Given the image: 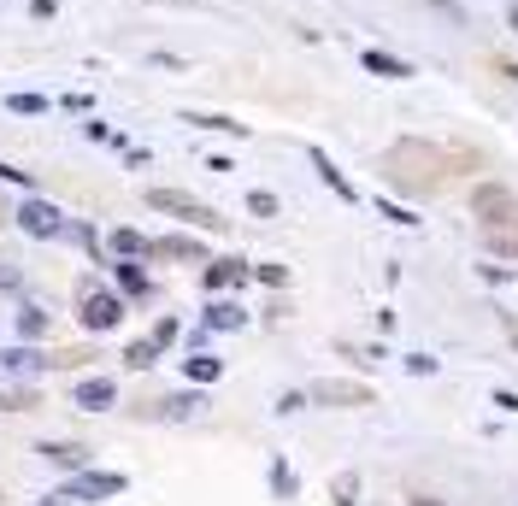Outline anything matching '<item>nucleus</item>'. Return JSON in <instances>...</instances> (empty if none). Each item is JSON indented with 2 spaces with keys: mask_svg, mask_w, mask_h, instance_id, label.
I'll return each instance as SVG.
<instances>
[{
  "mask_svg": "<svg viewBox=\"0 0 518 506\" xmlns=\"http://www.w3.org/2000/svg\"><path fill=\"white\" fill-rule=\"evenodd\" d=\"M124 489V477L118 471H77V477L59 489V501H106V494Z\"/></svg>",
  "mask_w": 518,
  "mask_h": 506,
  "instance_id": "nucleus-1",
  "label": "nucleus"
},
{
  "mask_svg": "<svg viewBox=\"0 0 518 506\" xmlns=\"http://www.w3.org/2000/svg\"><path fill=\"white\" fill-rule=\"evenodd\" d=\"M148 207H159V212H177V218H195V224H207V230H218L225 218H212L200 200H189V195H177V189H154L148 195Z\"/></svg>",
  "mask_w": 518,
  "mask_h": 506,
  "instance_id": "nucleus-2",
  "label": "nucleus"
},
{
  "mask_svg": "<svg viewBox=\"0 0 518 506\" xmlns=\"http://www.w3.org/2000/svg\"><path fill=\"white\" fill-rule=\"evenodd\" d=\"M118 318H124V300L118 295H106V289H89L83 295V324L89 330H113Z\"/></svg>",
  "mask_w": 518,
  "mask_h": 506,
  "instance_id": "nucleus-3",
  "label": "nucleus"
},
{
  "mask_svg": "<svg viewBox=\"0 0 518 506\" xmlns=\"http://www.w3.org/2000/svg\"><path fill=\"white\" fill-rule=\"evenodd\" d=\"M18 230H30V236H59L65 218H59L47 200H24V207H18Z\"/></svg>",
  "mask_w": 518,
  "mask_h": 506,
  "instance_id": "nucleus-4",
  "label": "nucleus"
},
{
  "mask_svg": "<svg viewBox=\"0 0 518 506\" xmlns=\"http://www.w3.org/2000/svg\"><path fill=\"white\" fill-rule=\"evenodd\" d=\"M113 377H89V383H77V407H89V412H106L113 407Z\"/></svg>",
  "mask_w": 518,
  "mask_h": 506,
  "instance_id": "nucleus-5",
  "label": "nucleus"
},
{
  "mask_svg": "<svg viewBox=\"0 0 518 506\" xmlns=\"http://www.w3.org/2000/svg\"><path fill=\"white\" fill-rule=\"evenodd\" d=\"M242 277H248L242 259H218V266H207V289H236Z\"/></svg>",
  "mask_w": 518,
  "mask_h": 506,
  "instance_id": "nucleus-6",
  "label": "nucleus"
},
{
  "mask_svg": "<svg viewBox=\"0 0 518 506\" xmlns=\"http://www.w3.org/2000/svg\"><path fill=\"white\" fill-rule=\"evenodd\" d=\"M24 371H42V359H36V353H24V348L0 353V377H24Z\"/></svg>",
  "mask_w": 518,
  "mask_h": 506,
  "instance_id": "nucleus-7",
  "label": "nucleus"
},
{
  "mask_svg": "<svg viewBox=\"0 0 518 506\" xmlns=\"http://www.w3.org/2000/svg\"><path fill=\"white\" fill-rule=\"evenodd\" d=\"M365 71H378V77H412V65H406V59H389V54H378V47L365 54Z\"/></svg>",
  "mask_w": 518,
  "mask_h": 506,
  "instance_id": "nucleus-8",
  "label": "nucleus"
},
{
  "mask_svg": "<svg viewBox=\"0 0 518 506\" xmlns=\"http://www.w3.org/2000/svg\"><path fill=\"white\" fill-rule=\"evenodd\" d=\"M312 165H318V177H324V183H330V189H336V195H342V200H353V189H348V177H342V171H336V165H330V159H324V154H318V148H312Z\"/></svg>",
  "mask_w": 518,
  "mask_h": 506,
  "instance_id": "nucleus-9",
  "label": "nucleus"
},
{
  "mask_svg": "<svg viewBox=\"0 0 518 506\" xmlns=\"http://www.w3.org/2000/svg\"><path fill=\"white\" fill-rule=\"evenodd\" d=\"M113 253H118V259H141V253H148V241H141L136 230H113Z\"/></svg>",
  "mask_w": 518,
  "mask_h": 506,
  "instance_id": "nucleus-10",
  "label": "nucleus"
},
{
  "mask_svg": "<svg viewBox=\"0 0 518 506\" xmlns=\"http://www.w3.org/2000/svg\"><path fill=\"white\" fill-rule=\"evenodd\" d=\"M207 324H212V330H236V324H242V307L218 300V307H207Z\"/></svg>",
  "mask_w": 518,
  "mask_h": 506,
  "instance_id": "nucleus-11",
  "label": "nucleus"
},
{
  "mask_svg": "<svg viewBox=\"0 0 518 506\" xmlns=\"http://www.w3.org/2000/svg\"><path fill=\"white\" fill-rule=\"evenodd\" d=\"M124 359H130L136 371H141V366H154V359H159V342H154V336H148V342H130V353H124Z\"/></svg>",
  "mask_w": 518,
  "mask_h": 506,
  "instance_id": "nucleus-12",
  "label": "nucleus"
},
{
  "mask_svg": "<svg viewBox=\"0 0 518 506\" xmlns=\"http://www.w3.org/2000/svg\"><path fill=\"white\" fill-rule=\"evenodd\" d=\"M200 407H207L200 394H177V401H166V418H195Z\"/></svg>",
  "mask_w": 518,
  "mask_h": 506,
  "instance_id": "nucleus-13",
  "label": "nucleus"
},
{
  "mask_svg": "<svg viewBox=\"0 0 518 506\" xmlns=\"http://www.w3.org/2000/svg\"><path fill=\"white\" fill-rule=\"evenodd\" d=\"M218 371H225V366H218L212 353H195V359H189V377H195V383H212Z\"/></svg>",
  "mask_w": 518,
  "mask_h": 506,
  "instance_id": "nucleus-14",
  "label": "nucleus"
},
{
  "mask_svg": "<svg viewBox=\"0 0 518 506\" xmlns=\"http://www.w3.org/2000/svg\"><path fill=\"white\" fill-rule=\"evenodd\" d=\"M353 494H360V477H353V471H342V477H336V506H360Z\"/></svg>",
  "mask_w": 518,
  "mask_h": 506,
  "instance_id": "nucleus-15",
  "label": "nucleus"
},
{
  "mask_svg": "<svg viewBox=\"0 0 518 506\" xmlns=\"http://www.w3.org/2000/svg\"><path fill=\"white\" fill-rule=\"evenodd\" d=\"M318 401H365V389H348V383H324Z\"/></svg>",
  "mask_w": 518,
  "mask_h": 506,
  "instance_id": "nucleus-16",
  "label": "nucleus"
},
{
  "mask_svg": "<svg viewBox=\"0 0 518 506\" xmlns=\"http://www.w3.org/2000/svg\"><path fill=\"white\" fill-rule=\"evenodd\" d=\"M118 283H124L130 295H148V277H141V271L130 266V259H124V266H118Z\"/></svg>",
  "mask_w": 518,
  "mask_h": 506,
  "instance_id": "nucleus-17",
  "label": "nucleus"
},
{
  "mask_svg": "<svg viewBox=\"0 0 518 506\" xmlns=\"http://www.w3.org/2000/svg\"><path fill=\"white\" fill-rule=\"evenodd\" d=\"M248 207L259 212V218H277V195H266V189H253V195H248Z\"/></svg>",
  "mask_w": 518,
  "mask_h": 506,
  "instance_id": "nucleus-18",
  "label": "nucleus"
},
{
  "mask_svg": "<svg viewBox=\"0 0 518 506\" xmlns=\"http://www.w3.org/2000/svg\"><path fill=\"white\" fill-rule=\"evenodd\" d=\"M154 248H159V253H177V259H189V253H200L195 241H183V236H166V241H154Z\"/></svg>",
  "mask_w": 518,
  "mask_h": 506,
  "instance_id": "nucleus-19",
  "label": "nucleus"
},
{
  "mask_svg": "<svg viewBox=\"0 0 518 506\" xmlns=\"http://www.w3.org/2000/svg\"><path fill=\"white\" fill-rule=\"evenodd\" d=\"M18 330H24V336H42V330H47V312H36V307H30L24 318H18Z\"/></svg>",
  "mask_w": 518,
  "mask_h": 506,
  "instance_id": "nucleus-20",
  "label": "nucleus"
},
{
  "mask_svg": "<svg viewBox=\"0 0 518 506\" xmlns=\"http://www.w3.org/2000/svg\"><path fill=\"white\" fill-rule=\"evenodd\" d=\"M406 371H412V377H430L436 359H430V353H406Z\"/></svg>",
  "mask_w": 518,
  "mask_h": 506,
  "instance_id": "nucleus-21",
  "label": "nucleus"
},
{
  "mask_svg": "<svg viewBox=\"0 0 518 506\" xmlns=\"http://www.w3.org/2000/svg\"><path fill=\"white\" fill-rule=\"evenodd\" d=\"M6 106H13V113H42L47 100H42V95H13V100H6Z\"/></svg>",
  "mask_w": 518,
  "mask_h": 506,
  "instance_id": "nucleus-22",
  "label": "nucleus"
},
{
  "mask_svg": "<svg viewBox=\"0 0 518 506\" xmlns=\"http://www.w3.org/2000/svg\"><path fill=\"white\" fill-rule=\"evenodd\" d=\"M253 277H259V283H271V289H277V283L289 277V271H283V266H259V271H253Z\"/></svg>",
  "mask_w": 518,
  "mask_h": 506,
  "instance_id": "nucleus-23",
  "label": "nucleus"
},
{
  "mask_svg": "<svg viewBox=\"0 0 518 506\" xmlns=\"http://www.w3.org/2000/svg\"><path fill=\"white\" fill-rule=\"evenodd\" d=\"M495 407H501V412H518V394H513V389H495Z\"/></svg>",
  "mask_w": 518,
  "mask_h": 506,
  "instance_id": "nucleus-24",
  "label": "nucleus"
},
{
  "mask_svg": "<svg viewBox=\"0 0 518 506\" xmlns=\"http://www.w3.org/2000/svg\"><path fill=\"white\" fill-rule=\"evenodd\" d=\"M513 30H518V6H513Z\"/></svg>",
  "mask_w": 518,
  "mask_h": 506,
  "instance_id": "nucleus-25",
  "label": "nucleus"
},
{
  "mask_svg": "<svg viewBox=\"0 0 518 506\" xmlns=\"http://www.w3.org/2000/svg\"><path fill=\"white\" fill-rule=\"evenodd\" d=\"M412 506H436V501H412Z\"/></svg>",
  "mask_w": 518,
  "mask_h": 506,
  "instance_id": "nucleus-26",
  "label": "nucleus"
}]
</instances>
